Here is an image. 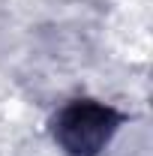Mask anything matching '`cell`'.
Segmentation results:
<instances>
[{"mask_svg":"<svg viewBox=\"0 0 153 156\" xmlns=\"http://www.w3.org/2000/svg\"><path fill=\"white\" fill-rule=\"evenodd\" d=\"M120 126V114L96 99H72L54 114V141L69 156H99Z\"/></svg>","mask_w":153,"mask_h":156,"instance_id":"cell-1","label":"cell"}]
</instances>
